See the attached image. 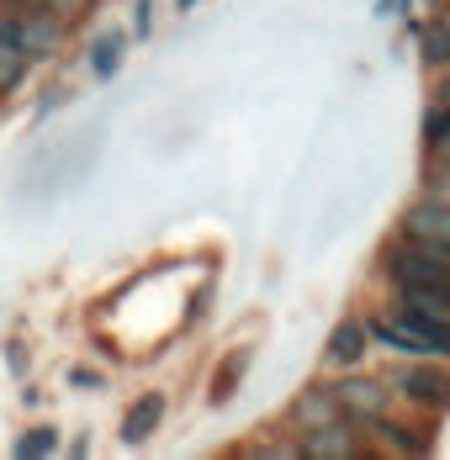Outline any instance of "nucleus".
<instances>
[{
	"mask_svg": "<svg viewBox=\"0 0 450 460\" xmlns=\"http://www.w3.org/2000/svg\"><path fill=\"white\" fill-rule=\"evenodd\" d=\"M69 381L75 386H101V376H90V370H69Z\"/></svg>",
	"mask_w": 450,
	"mask_h": 460,
	"instance_id": "18",
	"label": "nucleus"
},
{
	"mask_svg": "<svg viewBox=\"0 0 450 460\" xmlns=\"http://www.w3.org/2000/svg\"><path fill=\"white\" fill-rule=\"evenodd\" d=\"M244 370H249V355H244V349L228 355L223 366H218V376H212V402H228V397H233V386L244 381Z\"/></svg>",
	"mask_w": 450,
	"mask_h": 460,
	"instance_id": "13",
	"label": "nucleus"
},
{
	"mask_svg": "<svg viewBox=\"0 0 450 460\" xmlns=\"http://www.w3.org/2000/svg\"><path fill=\"white\" fill-rule=\"evenodd\" d=\"M53 445H58V439H53V429H27L11 450H16V456H53Z\"/></svg>",
	"mask_w": 450,
	"mask_h": 460,
	"instance_id": "16",
	"label": "nucleus"
},
{
	"mask_svg": "<svg viewBox=\"0 0 450 460\" xmlns=\"http://www.w3.org/2000/svg\"><path fill=\"white\" fill-rule=\"evenodd\" d=\"M440 101H446V106H450V80H446V85H440Z\"/></svg>",
	"mask_w": 450,
	"mask_h": 460,
	"instance_id": "21",
	"label": "nucleus"
},
{
	"mask_svg": "<svg viewBox=\"0 0 450 460\" xmlns=\"http://www.w3.org/2000/svg\"><path fill=\"white\" fill-rule=\"evenodd\" d=\"M392 392L403 397L408 408L446 413L450 408V370L435 366V360H403V370L392 376Z\"/></svg>",
	"mask_w": 450,
	"mask_h": 460,
	"instance_id": "2",
	"label": "nucleus"
},
{
	"mask_svg": "<svg viewBox=\"0 0 450 460\" xmlns=\"http://www.w3.org/2000/svg\"><path fill=\"white\" fill-rule=\"evenodd\" d=\"M159 418H165V397H159V392H143L133 408L122 413V445H143V439L159 429Z\"/></svg>",
	"mask_w": 450,
	"mask_h": 460,
	"instance_id": "10",
	"label": "nucleus"
},
{
	"mask_svg": "<svg viewBox=\"0 0 450 460\" xmlns=\"http://www.w3.org/2000/svg\"><path fill=\"white\" fill-rule=\"evenodd\" d=\"M122 43H128L122 32L95 38V58H90V64H95V75H117V64H122Z\"/></svg>",
	"mask_w": 450,
	"mask_h": 460,
	"instance_id": "15",
	"label": "nucleus"
},
{
	"mask_svg": "<svg viewBox=\"0 0 450 460\" xmlns=\"http://www.w3.org/2000/svg\"><path fill=\"white\" fill-rule=\"evenodd\" d=\"M365 355H371V323H360V318L334 323V333L323 339V360L334 370H356Z\"/></svg>",
	"mask_w": 450,
	"mask_h": 460,
	"instance_id": "6",
	"label": "nucleus"
},
{
	"mask_svg": "<svg viewBox=\"0 0 450 460\" xmlns=\"http://www.w3.org/2000/svg\"><path fill=\"white\" fill-rule=\"evenodd\" d=\"M5 5H11V11H22V5H43V0H5Z\"/></svg>",
	"mask_w": 450,
	"mask_h": 460,
	"instance_id": "20",
	"label": "nucleus"
},
{
	"mask_svg": "<svg viewBox=\"0 0 450 460\" xmlns=\"http://www.w3.org/2000/svg\"><path fill=\"white\" fill-rule=\"evenodd\" d=\"M133 32H138V38L148 32V0H138V22H133Z\"/></svg>",
	"mask_w": 450,
	"mask_h": 460,
	"instance_id": "17",
	"label": "nucleus"
},
{
	"mask_svg": "<svg viewBox=\"0 0 450 460\" xmlns=\"http://www.w3.org/2000/svg\"><path fill=\"white\" fill-rule=\"evenodd\" d=\"M334 392H339L345 413L356 418V423L387 418V413H392V397H398V392H387V386H382V381H371V376H350V381H339Z\"/></svg>",
	"mask_w": 450,
	"mask_h": 460,
	"instance_id": "5",
	"label": "nucleus"
},
{
	"mask_svg": "<svg viewBox=\"0 0 450 460\" xmlns=\"http://www.w3.org/2000/svg\"><path fill=\"white\" fill-rule=\"evenodd\" d=\"M418 196H424V201H440V207H450V164H446V159L424 170V181H418Z\"/></svg>",
	"mask_w": 450,
	"mask_h": 460,
	"instance_id": "14",
	"label": "nucleus"
},
{
	"mask_svg": "<svg viewBox=\"0 0 450 460\" xmlns=\"http://www.w3.org/2000/svg\"><path fill=\"white\" fill-rule=\"evenodd\" d=\"M345 402H339V392L334 386H308V392H297V402H292V423L302 429V434H313V429H328V423H345Z\"/></svg>",
	"mask_w": 450,
	"mask_h": 460,
	"instance_id": "7",
	"label": "nucleus"
},
{
	"mask_svg": "<svg viewBox=\"0 0 450 460\" xmlns=\"http://www.w3.org/2000/svg\"><path fill=\"white\" fill-rule=\"evenodd\" d=\"M435 154H440V159H446V164H450V128H446V133H440V143H435Z\"/></svg>",
	"mask_w": 450,
	"mask_h": 460,
	"instance_id": "19",
	"label": "nucleus"
},
{
	"mask_svg": "<svg viewBox=\"0 0 450 460\" xmlns=\"http://www.w3.org/2000/svg\"><path fill=\"white\" fill-rule=\"evenodd\" d=\"M371 445L376 450H392V456H429V429H408V423H392V418H371L365 423Z\"/></svg>",
	"mask_w": 450,
	"mask_h": 460,
	"instance_id": "9",
	"label": "nucleus"
},
{
	"mask_svg": "<svg viewBox=\"0 0 450 460\" xmlns=\"http://www.w3.org/2000/svg\"><path fill=\"white\" fill-rule=\"evenodd\" d=\"M382 265H387V276H392L398 291H450V260L435 254V249L408 243V238L382 254Z\"/></svg>",
	"mask_w": 450,
	"mask_h": 460,
	"instance_id": "1",
	"label": "nucleus"
},
{
	"mask_svg": "<svg viewBox=\"0 0 450 460\" xmlns=\"http://www.w3.org/2000/svg\"><path fill=\"white\" fill-rule=\"evenodd\" d=\"M191 5H196V0H176V11H191Z\"/></svg>",
	"mask_w": 450,
	"mask_h": 460,
	"instance_id": "22",
	"label": "nucleus"
},
{
	"mask_svg": "<svg viewBox=\"0 0 450 460\" xmlns=\"http://www.w3.org/2000/svg\"><path fill=\"white\" fill-rule=\"evenodd\" d=\"M297 456H323V460H356L365 456V439H360L356 429H350V418L345 423H328V429H313L302 445H297Z\"/></svg>",
	"mask_w": 450,
	"mask_h": 460,
	"instance_id": "8",
	"label": "nucleus"
},
{
	"mask_svg": "<svg viewBox=\"0 0 450 460\" xmlns=\"http://www.w3.org/2000/svg\"><path fill=\"white\" fill-rule=\"evenodd\" d=\"M22 75H27V48L16 43V38H0V95L16 91Z\"/></svg>",
	"mask_w": 450,
	"mask_h": 460,
	"instance_id": "12",
	"label": "nucleus"
},
{
	"mask_svg": "<svg viewBox=\"0 0 450 460\" xmlns=\"http://www.w3.org/2000/svg\"><path fill=\"white\" fill-rule=\"evenodd\" d=\"M403 238H408V243H418V249H435V254H446V260H450V207L418 196V201L403 212Z\"/></svg>",
	"mask_w": 450,
	"mask_h": 460,
	"instance_id": "4",
	"label": "nucleus"
},
{
	"mask_svg": "<svg viewBox=\"0 0 450 460\" xmlns=\"http://www.w3.org/2000/svg\"><path fill=\"white\" fill-rule=\"evenodd\" d=\"M16 38L27 48V58L58 53V43H64V11H53V5H22L16 11Z\"/></svg>",
	"mask_w": 450,
	"mask_h": 460,
	"instance_id": "3",
	"label": "nucleus"
},
{
	"mask_svg": "<svg viewBox=\"0 0 450 460\" xmlns=\"http://www.w3.org/2000/svg\"><path fill=\"white\" fill-rule=\"evenodd\" d=\"M418 58L429 69H450V22H429L418 32Z\"/></svg>",
	"mask_w": 450,
	"mask_h": 460,
	"instance_id": "11",
	"label": "nucleus"
}]
</instances>
